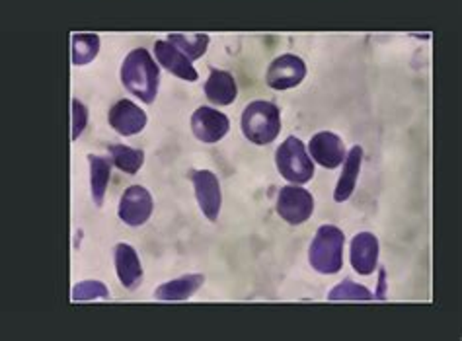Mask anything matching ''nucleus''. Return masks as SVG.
<instances>
[{"mask_svg":"<svg viewBox=\"0 0 462 341\" xmlns=\"http://www.w3.org/2000/svg\"><path fill=\"white\" fill-rule=\"evenodd\" d=\"M109 289L96 279H87L72 287V300L75 302H87V300H107Z\"/></svg>","mask_w":462,"mask_h":341,"instance_id":"22","label":"nucleus"},{"mask_svg":"<svg viewBox=\"0 0 462 341\" xmlns=\"http://www.w3.org/2000/svg\"><path fill=\"white\" fill-rule=\"evenodd\" d=\"M88 164H90V191L96 207H102L109 180H112V161L107 156L98 154H88Z\"/></svg>","mask_w":462,"mask_h":341,"instance_id":"18","label":"nucleus"},{"mask_svg":"<svg viewBox=\"0 0 462 341\" xmlns=\"http://www.w3.org/2000/svg\"><path fill=\"white\" fill-rule=\"evenodd\" d=\"M349 260L354 265V272L359 275L374 273L379 265V238L371 233H359L351 240Z\"/></svg>","mask_w":462,"mask_h":341,"instance_id":"14","label":"nucleus"},{"mask_svg":"<svg viewBox=\"0 0 462 341\" xmlns=\"http://www.w3.org/2000/svg\"><path fill=\"white\" fill-rule=\"evenodd\" d=\"M328 299L330 300H373L374 295L367 287L357 285L354 281H344L328 292Z\"/></svg>","mask_w":462,"mask_h":341,"instance_id":"23","label":"nucleus"},{"mask_svg":"<svg viewBox=\"0 0 462 341\" xmlns=\"http://www.w3.org/2000/svg\"><path fill=\"white\" fill-rule=\"evenodd\" d=\"M107 121H109V127H112L117 135L133 137V135H139L141 131H144L149 117H147V112L141 109V106L124 97V100H117L112 107H109Z\"/></svg>","mask_w":462,"mask_h":341,"instance_id":"10","label":"nucleus"},{"mask_svg":"<svg viewBox=\"0 0 462 341\" xmlns=\"http://www.w3.org/2000/svg\"><path fill=\"white\" fill-rule=\"evenodd\" d=\"M346 235L334 225H322L309 250V262L314 272L322 275H336L344 267Z\"/></svg>","mask_w":462,"mask_h":341,"instance_id":"2","label":"nucleus"},{"mask_svg":"<svg viewBox=\"0 0 462 341\" xmlns=\"http://www.w3.org/2000/svg\"><path fill=\"white\" fill-rule=\"evenodd\" d=\"M275 211L289 225H305L314 213L312 193L305 188H297L295 184L285 186L277 193Z\"/></svg>","mask_w":462,"mask_h":341,"instance_id":"5","label":"nucleus"},{"mask_svg":"<svg viewBox=\"0 0 462 341\" xmlns=\"http://www.w3.org/2000/svg\"><path fill=\"white\" fill-rule=\"evenodd\" d=\"M205 277L201 273H189L181 275L172 281H166L154 290V299L164 302H180L191 299L196 292L203 287Z\"/></svg>","mask_w":462,"mask_h":341,"instance_id":"16","label":"nucleus"},{"mask_svg":"<svg viewBox=\"0 0 462 341\" xmlns=\"http://www.w3.org/2000/svg\"><path fill=\"white\" fill-rule=\"evenodd\" d=\"M154 57H156V63L162 69H166L170 75L188 82H196L199 78L196 67H193V60H189L174 43H170L168 40H158L154 43Z\"/></svg>","mask_w":462,"mask_h":341,"instance_id":"12","label":"nucleus"},{"mask_svg":"<svg viewBox=\"0 0 462 341\" xmlns=\"http://www.w3.org/2000/svg\"><path fill=\"white\" fill-rule=\"evenodd\" d=\"M361 162H363V149L359 144H356L354 149H351L346 158H344V172L337 180V186L334 189V199L337 203H344L347 201L351 195L356 191L357 186V178L361 172Z\"/></svg>","mask_w":462,"mask_h":341,"instance_id":"17","label":"nucleus"},{"mask_svg":"<svg viewBox=\"0 0 462 341\" xmlns=\"http://www.w3.org/2000/svg\"><path fill=\"white\" fill-rule=\"evenodd\" d=\"M166 40L174 43L189 60L201 59L207 53V47H209V35L207 33H170Z\"/></svg>","mask_w":462,"mask_h":341,"instance_id":"21","label":"nucleus"},{"mask_svg":"<svg viewBox=\"0 0 462 341\" xmlns=\"http://www.w3.org/2000/svg\"><path fill=\"white\" fill-rule=\"evenodd\" d=\"M309 154L312 162H319L326 170H336L342 166L347 152L342 137H337L332 131H320L310 139Z\"/></svg>","mask_w":462,"mask_h":341,"instance_id":"11","label":"nucleus"},{"mask_svg":"<svg viewBox=\"0 0 462 341\" xmlns=\"http://www.w3.org/2000/svg\"><path fill=\"white\" fill-rule=\"evenodd\" d=\"M189 181L196 191V199L205 218L211 223H217L218 215H221L223 207V193H221V181L211 172V170H191Z\"/></svg>","mask_w":462,"mask_h":341,"instance_id":"7","label":"nucleus"},{"mask_svg":"<svg viewBox=\"0 0 462 341\" xmlns=\"http://www.w3.org/2000/svg\"><path fill=\"white\" fill-rule=\"evenodd\" d=\"M154 211V199L151 191L144 186H131L124 191L119 199V207H117V215L119 221L139 228L143 225L149 223V218L152 217Z\"/></svg>","mask_w":462,"mask_h":341,"instance_id":"6","label":"nucleus"},{"mask_svg":"<svg viewBox=\"0 0 462 341\" xmlns=\"http://www.w3.org/2000/svg\"><path fill=\"white\" fill-rule=\"evenodd\" d=\"M203 92L207 100L215 106H230L238 97V87L235 77L228 70L211 69L209 77L205 80Z\"/></svg>","mask_w":462,"mask_h":341,"instance_id":"15","label":"nucleus"},{"mask_svg":"<svg viewBox=\"0 0 462 341\" xmlns=\"http://www.w3.org/2000/svg\"><path fill=\"white\" fill-rule=\"evenodd\" d=\"M87 125H88V107L79 100H72V141H79Z\"/></svg>","mask_w":462,"mask_h":341,"instance_id":"24","label":"nucleus"},{"mask_svg":"<svg viewBox=\"0 0 462 341\" xmlns=\"http://www.w3.org/2000/svg\"><path fill=\"white\" fill-rule=\"evenodd\" d=\"M189 125L193 137L198 141L205 144H215L225 139L230 129V119L211 106H199L196 112H193Z\"/></svg>","mask_w":462,"mask_h":341,"instance_id":"9","label":"nucleus"},{"mask_svg":"<svg viewBox=\"0 0 462 341\" xmlns=\"http://www.w3.org/2000/svg\"><path fill=\"white\" fill-rule=\"evenodd\" d=\"M119 78L124 88L141 100L143 104H152L161 88V67L147 49L137 47L121 63Z\"/></svg>","mask_w":462,"mask_h":341,"instance_id":"1","label":"nucleus"},{"mask_svg":"<svg viewBox=\"0 0 462 341\" xmlns=\"http://www.w3.org/2000/svg\"><path fill=\"white\" fill-rule=\"evenodd\" d=\"M100 53L98 33H75L72 35V65H88Z\"/></svg>","mask_w":462,"mask_h":341,"instance_id":"20","label":"nucleus"},{"mask_svg":"<svg viewBox=\"0 0 462 341\" xmlns=\"http://www.w3.org/2000/svg\"><path fill=\"white\" fill-rule=\"evenodd\" d=\"M109 161L124 174L135 176L144 164V152L127 144H109Z\"/></svg>","mask_w":462,"mask_h":341,"instance_id":"19","label":"nucleus"},{"mask_svg":"<svg viewBox=\"0 0 462 341\" xmlns=\"http://www.w3.org/2000/svg\"><path fill=\"white\" fill-rule=\"evenodd\" d=\"M275 166L287 181L295 186L307 184L314 178V162L299 137H287L275 151Z\"/></svg>","mask_w":462,"mask_h":341,"instance_id":"4","label":"nucleus"},{"mask_svg":"<svg viewBox=\"0 0 462 341\" xmlns=\"http://www.w3.org/2000/svg\"><path fill=\"white\" fill-rule=\"evenodd\" d=\"M242 133L254 144H270L282 133V109L273 102H250L242 112Z\"/></svg>","mask_w":462,"mask_h":341,"instance_id":"3","label":"nucleus"},{"mask_svg":"<svg viewBox=\"0 0 462 341\" xmlns=\"http://www.w3.org/2000/svg\"><path fill=\"white\" fill-rule=\"evenodd\" d=\"M114 263L119 283L127 290H135L143 283V265L137 250L131 244L119 242L114 250Z\"/></svg>","mask_w":462,"mask_h":341,"instance_id":"13","label":"nucleus"},{"mask_svg":"<svg viewBox=\"0 0 462 341\" xmlns=\"http://www.w3.org/2000/svg\"><path fill=\"white\" fill-rule=\"evenodd\" d=\"M307 77V65L299 55L285 53L279 55L272 60V65L267 67L265 82L267 87L273 90H289L295 88L305 80Z\"/></svg>","mask_w":462,"mask_h":341,"instance_id":"8","label":"nucleus"}]
</instances>
